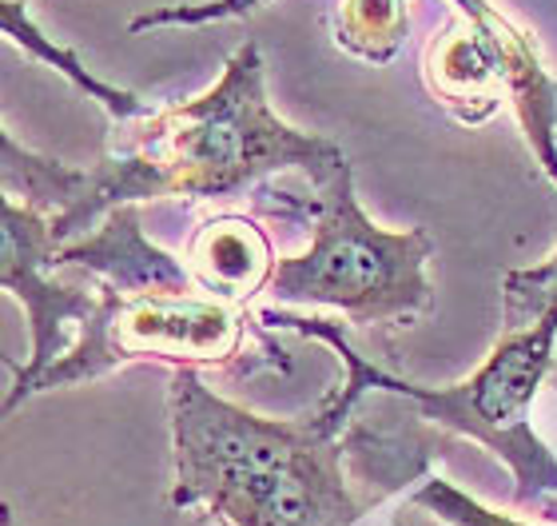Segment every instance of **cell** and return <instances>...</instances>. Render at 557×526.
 Wrapping results in <instances>:
<instances>
[{
    "mask_svg": "<svg viewBox=\"0 0 557 526\" xmlns=\"http://www.w3.org/2000/svg\"><path fill=\"white\" fill-rule=\"evenodd\" d=\"M326 136L302 132L268 100L263 57L247 40L208 93L144 117L136 132L88 168L60 164L52 156L21 148L12 132L0 136L4 196L48 216L60 244L96 232L108 211L151 199H235L263 187V180L299 172L323 175L343 160Z\"/></svg>",
    "mask_w": 557,
    "mask_h": 526,
    "instance_id": "1",
    "label": "cell"
},
{
    "mask_svg": "<svg viewBox=\"0 0 557 526\" xmlns=\"http://www.w3.org/2000/svg\"><path fill=\"white\" fill-rule=\"evenodd\" d=\"M259 319L271 328H287L299 331V335H311V340H323L338 351L347 379L335 387V399L347 411L359 407V399L371 395V391L403 399L430 427L474 439L494 458H502L513 475V506H546V511L557 506V458L537 439L534 423H530V407H534L537 391H542L549 367H554L557 311L537 319L534 328L502 331V340L494 343L486 363L450 387L410 383V379L383 371L379 363H371L367 355L350 347L343 328L331 319L290 316L287 307H268V311H259Z\"/></svg>",
    "mask_w": 557,
    "mask_h": 526,
    "instance_id": "2",
    "label": "cell"
},
{
    "mask_svg": "<svg viewBox=\"0 0 557 526\" xmlns=\"http://www.w3.org/2000/svg\"><path fill=\"white\" fill-rule=\"evenodd\" d=\"M299 220H311V244L283 256L268 299L275 307H331L350 328H407L434 307L426 228L386 232L355 199L350 160L307 180Z\"/></svg>",
    "mask_w": 557,
    "mask_h": 526,
    "instance_id": "3",
    "label": "cell"
},
{
    "mask_svg": "<svg viewBox=\"0 0 557 526\" xmlns=\"http://www.w3.org/2000/svg\"><path fill=\"white\" fill-rule=\"evenodd\" d=\"M172 415V506L220 515L223 506L290 467L326 439H338L350 411L326 391L299 419H271L215 395L199 367H175L168 383Z\"/></svg>",
    "mask_w": 557,
    "mask_h": 526,
    "instance_id": "4",
    "label": "cell"
},
{
    "mask_svg": "<svg viewBox=\"0 0 557 526\" xmlns=\"http://www.w3.org/2000/svg\"><path fill=\"white\" fill-rule=\"evenodd\" d=\"M263 319L239 304H223L203 292H112L100 288V304L84 319L81 335L40 379L33 395L57 387L88 383L128 363L168 367H223L244 371L251 335L268 340Z\"/></svg>",
    "mask_w": 557,
    "mask_h": 526,
    "instance_id": "5",
    "label": "cell"
},
{
    "mask_svg": "<svg viewBox=\"0 0 557 526\" xmlns=\"http://www.w3.org/2000/svg\"><path fill=\"white\" fill-rule=\"evenodd\" d=\"M0 223H4V244H0V288L9 295H16L28 316V363L16 367L9 395H4V415L21 407L24 399L33 395L36 379L52 367V363L72 347L69 328H84V319L92 316L100 304V283L92 280V288H72L60 283L57 271V252L60 235L52 232L48 216H40L36 208L21 204V199L4 196L0 204Z\"/></svg>",
    "mask_w": 557,
    "mask_h": 526,
    "instance_id": "6",
    "label": "cell"
},
{
    "mask_svg": "<svg viewBox=\"0 0 557 526\" xmlns=\"http://www.w3.org/2000/svg\"><path fill=\"white\" fill-rule=\"evenodd\" d=\"M343 455H347L343 435L326 439L278 475L232 499L211 518L232 526H355L367 515L371 499L355 494L343 475Z\"/></svg>",
    "mask_w": 557,
    "mask_h": 526,
    "instance_id": "7",
    "label": "cell"
},
{
    "mask_svg": "<svg viewBox=\"0 0 557 526\" xmlns=\"http://www.w3.org/2000/svg\"><path fill=\"white\" fill-rule=\"evenodd\" d=\"M450 4L454 12H466L486 28L494 57H498L502 84H506V100L518 112L525 144L557 184V76L546 69V60L537 52L534 33L513 24L490 0H450Z\"/></svg>",
    "mask_w": 557,
    "mask_h": 526,
    "instance_id": "8",
    "label": "cell"
},
{
    "mask_svg": "<svg viewBox=\"0 0 557 526\" xmlns=\"http://www.w3.org/2000/svg\"><path fill=\"white\" fill-rule=\"evenodd\" d=\"M64 271H88L100 288L112 292H199L184 259L168 256L139 228V204L108 211L96 232L72 240L52 259Z\"/></svg>",
    "mask_w": 557,
    "mask_h": 526,
    "instance_id": "9",
    "label": "cell"
},
{
    "mask_svg": "<svg viewBox=\"0 0 557 526\" xmlns=\"http://www.w3.org/2000/svg\"><path fill=\"white\" fill-rule=\"evenodd\" d=\"M187 276L199 292L247 307L275 280L278 256L271 235L251 216H211L191 232L184 252Z\"/></svg>",
    "mask_w": 557,
    "mask_h": 526,
    "instance_id": "10",
    "label": "cell"
},
{
    "mask_svg": "<svg viewBox=\"0 0 557 526\" xmlns=\"http://www.w3.org/2000/svg\"><path fill=\"white\" fill-rule=\"evenodd\" d=\"M422 76H426L430 96L466 129L486 124L506 100V84H502L494 45H490L486 28L474 16H466V12H458L430 40Z\"/></svg>",
    "mask_w": 557,
    "mask_h": 526,
    "instance_id": "11",
    "label": "cell"
},
{
    "mask_svg": "<svg viewBox=\"0 0 557 526\" xmlns=\"http://www.w3.org/2000/svg\"><path fill=\"white\" fill-rule=\"evenodd\" d=\"M24 4H28V0H0V28H4V36H9L12 45H21L28 57L45 60L48 69H57L60 76L76 84L81 93H88L92 100H100L112 120L151 117V108L144 105L136 93H124V88H112V84L96 81L92 72L81 64V57H76V52H69V48L57 45V40H48V36L33 24V16H28V9H24Z\"/></svg>",
    "mask_w": 557,
    "mask_h": 526,
    "instance_id": "12",
    "label": "cell"
},
{
    "mask_svg": "<svg viewBox=\"0 0 557 526\" xmlns=\"http://www.w3.org/2000/svg\"><path fill=\"white\" fill-rule=\"evenodd\" d=\"M407 0H343L335 45L367 64H391L407 40Z\"/></svg>",
    "mask_w": 557,
    "mask_h": 526,
    "instance_id": "13",
    "label": "cell"
},
{
    "mask_svg": "<svg viewBox=\"0 0 557 526\" xmlns=\"http://www.w3.org/2000/svg\"><path fill=\"white\" fill-rule=\"evenodd\" d=\"M549 311H557V247L546 264L502 276V319H506V331L534 328L537 319H546Z\"/></svg>",
    "mask_w": 557,
    "mask_h": 526,
    "instance_id": "14",
    "label": "cell"
},
{
    "mask_svg": "<svg viewBox=\"0 0 557 526\" xmlns=\"http://www.w3.org/2000/svg\"><path fill=\"white\" fill-rule=\"evenodd\" d=\"M410 506H422L446 526H534L518 515H502L494 506L478 503L474 494H466L462 487H454L442 475H426L410 494Z\"/></svg>",
    "mask_w": 557,
    "mask_h": 526,
    "instance_id": "15",
    "label": "cell"
},
{
    "mask_svg": "<svg viewBox=\"0 0 557 526\" xmlns=\"http://www.w3.org/2000/svg\"><path fill=\"white\" fill-rule=\"evenodd\" d=\"M268 0H203V4H168V9H151L136 21H128V33L139 36L148 28H168V24H220V21H244L256 9H263Z\"/></svg>",
    "mask_w": 557,
    "mask_h": 526,
    "instance_id": "16",
    "label": "cell"
},
{
    "mask_svg": "<svg viewBox=\"0 0 557 526\" xmlns=\"http://www.w3.org/2000/svg\"><path fill=\"white\" fill-rule=\"evenodd\" d=\"M4 526H12V515H9V506H4Z\"/></svg>",
    "mask_w": 557,
    "mask_h": 526,
    "instance_id": "17",
    "label": "cell"
},
{
    "mask_svg": "<svg viewBox=\"0 0 557 526\" xmlns=\"http://www.w3.org/2000/svg\"><path fill=\"white\" fill-rule=\"evenodd\" d=\"M215 526H232V523H223V518H215Z\"/></svg>",
    "mask_w": 557,
    "mask_h": 526,
    "instance_id": "18",
    "label": "cell"
}]
</instances>
